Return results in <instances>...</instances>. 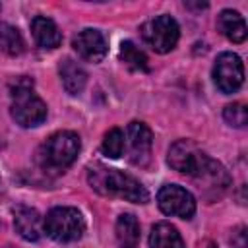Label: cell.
<instances>
[{
	"instance_id": "obj_1",
	"label": "cell",
	"mask_w": 248,
	"mask_h": 248,
	"mask_svg": "<svg viewBox=\"0 0 248 248\" xmlns=\"http://www.w3.org/2000/svg\"><path fill=\"white\" fill-rule=\"evenodd\" d=\"M87 180L95 192L108 198H122L126 202L134 203H145L149 202V192L145 186L134 178L128 172H122L118 169L105 167L101 163H95L87 169Z\"/></svg>"
},
{
	"instance_id": "obj_2",
	"label": "cell",
	"mask_w": 248,
	"mask_h": 248,
	"mask_svg": "<svg viewBox=\"0 0 248 248\" xmlns=\"http://www.w3.org/2000/svg\"><path fill=\"white\" fill-rule=\"evenodd\" d=\"M79 147H81V143H79V136L76 132H70V130L54 132L37 149V163L43 170L60 172L76 161Z\"/></svg>"
},
{
	"instance_id": "obj_3",
	"label": "cell",
	"mask_w": 248,
	"mask_h": 248,
	"mask_svg": "<svg viewBox=\"0 0 248 248\" xmlns=\"http://www.w3.org/2000/svg\"><path fill=\"white\" fill-rule=\"evenodd\" d=\"M10 112H12V118L23 128H33L45 122L46 105L33 91V83H29V79H19L16 83L12 91Z\"/></svg>"
},
{
	"instance_id": "obj_4",
	"label": "cell",
	"mask_w": 248,
	"mask_h": 248,
	"mask_svg": "<svg viewBox=\"0 0 248 248\" xmlns=\"http://www.w3.org/2000/svg\"><path fill=\"white\" fill-rule=\"evenodd\" d=\"M45 232L56 242H76L85 232V219L76 207H52L45 221Z\"/></svg>"
},
{
	"instance_id": "obj_5",
	"label": "cell",
	"mask_w": 248,
	"mask_h": 248,
	"mask_svg": "<svg viewBox=\"0 0 248 248\" xmlns=\"http://www.w3.org/2000/svg\"><path fill=\"white\" fill-rule=\"evenodd\" d=\"M141 37L143 41L159 54H165L172 50L180 37V27L174 17L170 16H155L147 19L141 25Z\"/></svg>"
},
{
	"instance_id": "obj_6",
	"label": "cell",
	"mask_w": 248,
	"mask_h": 248,
	"mask_svg": "<svg viewBox=\"0 0 248 248\" xmlns=\"http://www.w3.org/2000/svg\"><path fill=\"white\" fill-rule=\"evenodd\" d=\"M207 157L209 155L203 153L192 140H178V141H174L169 147L167 163L174 170H178V172L194 178L200 172V169L203 167V163L207 161Z\"/></svg>"
},
{
	"instance_id": "obj_7",
	"label": "cell",
	"mask_w": 248,
	"mask_h": 248,
	"mask_svg": "<svg viewBox=\"0 0 248 248\" xmlns=\"http://www.w3.org/2000/svg\"><path fill=\"white\" fill-rule=\"evenodd\" d=\"M157 205L165 215H170V217L192 219L196 213L194 196L178 184H165L157 192Z\"/></svg>"
},
{
	"instance_id": "obj_8",
	"label": "cell",
	"mask_w": 248,
	"mask_h": 248,
	"mask_svg": "<svg viewBox=\"0 0 248 248\" xmlns=\"http://www.w3.org/2000/svg\"><path fill=\"white\" fill-rule=\"evenodd\" d=\"M213 81L221 93H234L244 81V64L234 52H221L213 64Z\"/></svg>"
},
{
	"instance_id": "obj_9",
	"label": "cell",
	"mask_w": 248,
	"mask_h": 248,
	"mask_svg": "<svg viewBox=\"0 0 248 248\" xmlns=\"http://www.w3.org/2000/svg\"><path fill=\"white\" fill-rule=\"evenodd\" d=\"M192 180H196L198 188L202 190V194L207 200H215V198L223 196V192L231 184V176L225 170V167L211 157H207V161L203 163V167Z\"/></svg>"
},
{
	"instance_id": "obj_10",
	"label": "cell",
	"mask_w": 248,
	"mask_h": 248,
	"mask_svg": "<svg viewBox=\"0 0 248 248\" xmlns=\"http://www.w3.org/2000/svg\"><path fill=\"white\" fill-rule=\"evenodd\" d=\"M151 145H153V134L143 122H130L128 126V151H130V163L136 167H145L151 161Z\"/></svg>"
},
{
	"instance_id": "obj_11",
	"label": "cell",
	"mask_w": 248,
	"mask_h": 248,
	"mask_svg": "<svg viewBox=\"0 0 248 248\" xmlns=\"http://www.w3.org/2000/svg\"><path fill=\"white\" fill-rule=\"evenodd\" d=\"M72 46L87 62H101L108 52V45H107L105 35L99 29H91V27L81 29L72 39Z\"/></svg>"
},
{
	"instance_id": "obj_12",
	"label": "cell",
	"mask_w": 248,
	"mask_h": 248,
	"mask_svg": "<svg viewBox=\"0 0 248 248\" xmlns=\"http://www.w3.org/2000/svg\"><path fill=\"white\" fill-rule=\"evenodd\" d=\"M14 229L16 232L29 242H35L41 238V234L45 232L43 229V217L39 215V211L35 207L29 205H16L14 207Z\"/></svg>"
},
{
	"instance_id": "obj_13",
	"label": "cell",
	"mask_w": 248,
	"mask_h": 248,
	"mask_svg": "<svg viewBox=\"0 0 248 248\" xmlns=\"http://www.w3.org/2000/svg\"><path fill=\"white\" fill-rule=\"evenodd\" d=\"M58 72H60V79L64 89L70 95H79L87 83V72L83 70V66L78 60L72 58H64L58 64Z\"/></svg>"
},
{
	"instance_id": "obj_14",
	"label": "cell",
	"mask_w": 248,
	"mask_h": 248,
	"mask_svg": "<svg viewBox=\"0 0 248 248\" xmlns=\"http://www.w3.org/2000/svg\"><path fill=\"white\" fill-rule=\"evenodd\" d=\"M31 33H33V37H35V41L41 48L52 50V48L60 46V43H62V35H60L58 25L50 17H45V16H35L33 17Z\"/></svg>"
},
{
	"instance_id": "obj_15",
	"label": "cell",
	"mask_w": 248,
	"mask_h": 248,
	"mask_svg": "<svg viewBox=\"0 0 248 248\" xmlns=\"http://www.w3.org/2000/svg\"><path fill=\"white\" fill-rule=\"evenodd\" d=\"M217 27L232 43H242L246 39V35H248L244 17L234 10H223L219 14V17H217Z\"/></svg>"
},
{
	"instance_id": "obj_16",
	"label": "cell",
	"mask_w": 248,
	"mask_h": 248,
	"mask_svg": "<svg viewBox=\"0 0 248 248\" xmlns=\"http://www.w3.org/2000/svg\"><path fill=\"white\" fill-rule=\"evenodd\" d=\"M149 248H184V240L174 225L161 221L151 229Z\"/></svg>"
},
{
	"instance_id": "obj_17",
	"label": "cell",
	"mask_w": 248,
	"mask_h": 248,
	"mask_svg": "<svg viewBox=\"0 0 248 248\" xmlns=\"http://www.w3.org/2000/svg\"><path fill=\"white\" fill-rule=\"evenodd\" d=\"M116 240L120 248H140V223L136 215L122 213L116 219Z\"/></svg>"
},
{
	"instance_id": "obj_18",
	"label": "cell",
	"mask_w": 248,
	"mask_h": 248,
	"mask_svg": "<svg viewBox=\"0 0 248 248\" xmlns=\"http://www.w3.org/2000/svg\"><path fill=\"white\" fill-rule=\"evenodd\" d=\"M23 48H25V43L17 27L2 21L0 23V50L6 52L8 56H19Z\"/></svg>"
},
{
	"instance_id": "obj_19",
	"label": "cell",
	"mask_w": 248,
	"mask_h": 248,
	"mask_svg": "<svg viewBox=\"0 0 248 248\" xmlns=\"http://www.w3.org/2000/svg\"><path fill=\"white\" fill-rule=\"evenodd\" d=\"M120 60L130 68V70H136V72H147L149 70V60L145 56V52L141 48H138L132 41H124L120 45V52H118Z\"/></svg>"
},
{
	"instance_id": "obj_20",
	"label": "cell",
	"mask_w": 248,
	"mask_h": 248,
	"mask_svg": "<svg viewBox=\"0 0 248 248\" xmlns=\"http://www.w3.org/2000/svg\"><path fill=\"white\" fill-rule=\"evenodd\" d=\"M124 145H126V140H124V132L120 128H110L105 138H103V153L110 159H118L122 153H124Z\"/></svg>"
},
{
	"instance_id": "obj_21",
	"label": "cell",
	"mask_w": 248,
	"mask_h": 248,
	"mask_svg": "<svg viewBox=\"0 0 248 248\" xmlns=\"http://www.w3.org/2000/svg\"><path fill=\"white\" fill-rule=\"evenodd\" d=\"M223 118H225L231 126L242 128V126H246V122H248V108H246L242 103L227 105L225 110H223Z\"/></svg>"
},
{
	"instance_id": "obj_22",
	"label": "cell",
	"mask_w": 248,
	"mask_h": 248,
	"mask_svg": "<svg viewBox=\"0 0 248 248\" xmlns=\"http://www.w3.org/2000/svg\"><path fill=\"white\" fill-rule=\"evenodd\" d=\"M232 248H246V234H244V229H238V232L232 236Z\"/></svg>"
},
{
	"instance_id": "obj_23",
	"label": "cell",
	"mask_w": 248,
	"mask_h": 248,
	"mask_svg": "<svg viewBox=\"0 0 248 248\" xmlns=\"http://www.w3.org/2000/svg\"><path fill=\"white\" fill-rule=\"evenodd\" d=\"M209 248H215V246H213V244H211V246H209Z\"/></svg>"
},
{
	"instance_id": "obj_24",
	"label": "cell",
	"mask_w": 248,
	"mask_h": 248,
	"mask_svg": "<svg viewBox=\"0 0 248 248\" xmlns=\"http://www.w3.org/2000/svg\"><path fill=\"white\" fill-rule=\"evenodd\" d=\"M6 248H14V246H6Z\"/></svg>"
}]
</instances>
